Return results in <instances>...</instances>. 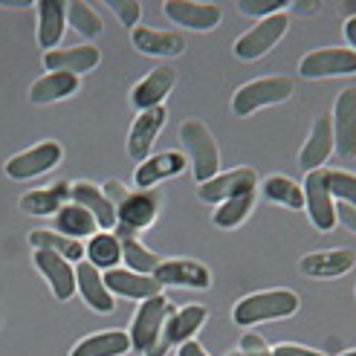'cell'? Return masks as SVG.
Masks as SVG:
<instances>
[{
	"label": "cell",
	"instance_id": "e575fe53",
	"mask_svg": "<svg viewBox=\"0 0 356 356\" xmlns=\"http://www.w3.org/2000/svg\"><path fill=\"white\" fill-rule=\"evenodd\" d=\"M67 17H70V26H73L79 35H84V38H99L102 29H104L102 17L93 12V6H87L84 0H70Z\"/></svg>",
	"mask_w": 356,
	"mask_h": 356
},
{
	"label": "cell",
	"instance_id": "4fadbf2b",
	"mask_svg": "<svg viewBox=\"0 0 356 356\" xmlns=\"http://www.w3.org/2000/svg\"><path fill=\"white\" fill-rule=\"evenodd\" d=\"M35 266L47 278L52 296L58 301H70V296L76 293V266L56 252H44V249H35Z\"/></svg>",
	"mask_w": 356,
	"mask_h": 356
},
{
	"label": "cell",
	"instance_id": "52a82bcc",
	"mask_svg": "<svg viewBox=\"0 0 356 356\" xmlns=\"http://www.w3.org/2000/svg\"><path fill=\"white\" fill-rule=\"evenodd\" d=\"M298 73L305 79H336L356 73V52L350 47H325L307 52L298 64Z\"/></svg>",
	"mask_w": 356,
	"mask_h": 356
},
{
	"label": "cell",
	"instance_id": "4316f807",
	"mask_svg": "<svg viewBox=\"0 0 356 356\" xmlns=\"http://www.w3.org/2000/svg\"><path fill=\"white\" fill-rule=\"evenodd\" d=\"M116 238H119V243H122V261L128 264L131 273H136V275H154V273H156V266L163 264V261H159V255H154L148 246H142V243L134 238L131 229L116 226Z\"/></svg>",
	"mask_w": 356,
	"mask_h": 356
},
{
	"label": "cell",
	"instance_id": "7a4b0ae2",
	"mask_svg": "<svg viewBox=\"0 0 356 356\" xmlns=\"http://www.w3.org/2000/svg\"><path fill=\"white\" fill-rule=\"evenodd\" d=\"M298 310V296L293 290H264L252 293L238 301L235 322L243 327H252L261 322H275V318H287Z\"/></svg>",
	"mask_w": 356,
	"mask_h": 356
},
{
	"label": "cell",
	"instance_id": "7bdbcfd3",
	"mask_svg": "<svg viewBox=\"0 0 356 356\" xmlns=\"http://www.w3.org/2000/svg\"><path fill=\"white\" fill-rule=\"evenodd\" d=\"M180 356H209V353H206V350H203V348H200L197 342H194V339H191V342L180 345Z\"/></svg>",
	"mask_w": 356,
	"mask_h": 356
},
{
	"label": "cell",
	"instance_id": "9a60e30c",
	"mask_svg": "<svg viewBox=\"0 0 356 356\" xmlns=\"http://www.w3.org/2000/svg\"><path fill=\"white\" fill-rule=\"evenodd\" d=\"M165 124V108H154V111H145L139 113L136 122L131 124V134H128V154L131 159H136V163H145L154 142L159 136V131H163Z\"/></svg>",
	"mask_w": 356,
	"mask_h": 356
},
{
	"label": "cell",
	"instance_id": "3957f363",
	"mask_svg": "<svg viewBox=\"0 0 356 356\" xmlns=\"http://www.w3.org/2000/svg\"><path fill=\"white\" fill-rule=\"evenodd\" d=\"M180 139L188 151L191 159V168H194V180L206 183L211 177H218L220 171V151H218V142L211 136V131L206 128L203 122H183L180 128Z\"/></svg>",
	"mask_w": 356,
	"mask_h": 356
},
{
	"label": "cell",
	"instance_id": "d6a6232c",
	"mask_svg": "<svg viewBox=\"0 0 356 356\" xmlns=\"http://www.w3.org/2000/svg\"><path fill=\"white\" fill-rule=\"evenodd\" d=\"M84 252L96 270H116V264L122 261V243L116 235L102 232V235H93V241L87 243Z\"/></svg>",
	"mask_w": 356,
	"mask_h": 356
},
{
	"label": "cell",
	"instance_id": "8fae6325",
	"mask_svg": "<svg viewBox=\"0 0 356 356\" xmlns=\"http://www.w3.org/2000/svg\"><path fill=\"white\" fill-rule=\"evenodd\" d=\"M255 186H258V177L252 168H232L226 174H218L211 180L200 183L197 194L203 203H226L232 197H241V194H255Z\"/></svg>",
	"mask_w": 356,
	"mask_h": 356
},
{
	"label": "cell",
	"instance_id": "60d3db41",
	"mask_svg": "<svg viewBox=\"0 0 356 356\" xmlns=\"http://www.w3.org/2000/svg\"><path fill=\"white\" fill-rule=\"evenodd\" d=\"M336 220H339L345 229H350V232H356V206L336 203Z\"/></svg>",
	"mask_w": 356,
	"mask_h": 356
},
{
	"label": "cell",
	"instance_id": "5b68a950",
	"mask_svg": "<svg viewBox=\"0 0 356 356\" xmlns=\"http://www.w3.org/2000/svg\"><path fill=\"white\" fill-rule=\"evenodd\" d=\"M287 26H290V17L278 12V15H270L264 17V21H258L249 32H243L241 38L235 41V56L241 61H255L261 56H266L284 35H287Z\"/></svg>",
	"mask_w": 356,
	"mask_h": 356
},
{
	"label": "cell",
	"instance_id": "603a6c76",
	"mask_svg": "<svg viewBox=\"0 0 356 356\" xmlns=\"http://www.w3.org/2000/svg\"><path fill=\"white\" fill-rule=\"evenodd\" d=\"M330 154H333V124H330V116H318L313 122V131L305 142V148H301V165L307 171L325 168Z\"/></svg>",
	"mask_w": 356,
	"mask_h": 356
},
{
	"label": "cell",
	"instance_id": "b9f144b4",
	"mask_svg": "<svg viewBox=\"0 0 356 356\" xmlns=\"http://www.w3.org/2000/svg\"><path fill=\"white\" fill-rule=\"evenodd\" d=\"M273 356H325V353L301 348V345H278V348H273Z\"/></svg>",
	"mask_w": 356,
	"mask_h": 356
},
{
	"label": "cell",
	"instance_id": "d4e9b609",
	"mask_svg": "<svg viewBox=\"0 0 356 356\" xmlns=\"http://www.w3.org/2000/svg\"><path fill=\"white\" fill-rule=\"evenodd\" d=\"M67 29V3L61 0H41L38 3V44L52 52Z\"/></svg>",
	"mask_w": 356,
	"mask_h": 356
},
{
	"label": "cell",
	"instance_id": "d6986e66",
	"mask_svg": "<svg viewBox=\"0 0 356 356\" xmlns=\"http://www.w3.org/2000/svg\"><path fill=\"white\" fill-rule=\"evenodd\" d=\"M353 252L350 249H327V252H310L301 258V273L307 278H339L353 270Z\"/></svg>",
	"mask_w": 356,
	"mask_h": 356
},
{
	"label": "cell",
	"instance_id": "8992f818",
	"mask_svg": "<svg viewBox=\"0 0 356 356\" xmlns=\"http://www.w3.org/2000/svg\"><path fill=\"white\" fill-rule=\"evenodd\" d=\"M327 174H330L327 168L307 171V180L301 186V191H305V209H307V215L318 232H330L336 226V203H333V194H330Z\"/></svg>",
	"mask_w": 356,
	"mask_h": 356
},
{
	"label": "cell",
	"instance_id": "9c48e42d",
	"mask_svg": "<svg viewBox=\"0 0 356 356\" xmlns=\"http://www.w3.org/2000/svg\"><path fill=\"white\" fill-rule=\"evenodd\" d=\"M333 151L336 156L348 163V159L356 156V87H348V90L339 93L333 104Z\"/></svg>",
	"mask_w": 356,
	"mask_h": 356
},
{
	"label": "cell",
	"instance_id": "f35d334b",
	"mask_svg": "<svg viewBox=\"0 0 356 356\" xmlns=\"http://www.w3.org/2000/svg\"><path fill=\"white\" fill-rule=\"evenodd\" d=\"M108 6L119 15V21L122 26H128V29H136L139 24V17H142V6L136 3V0H108Z\"/></svg>",
	"mask_w": 356,
	"mask_h": 356
},
{
	"label": "cell",
	"instance_id": "f6af8a7d",
	"mask_svg": "<svg viewBox=\"0 0 356 356\" xmlns=\"http://www.w3.org/2000/svg\"><path fill=\"white\" fill-rule=\"evenodd\" d=\"M293 9H296V12H316L318 3H293Z\"/></svg>",
	"mask_w": 356,
	"mask_h": 356
},
{
	"label": "cell",
	"instance_id": "d590c367",
	"mask_svg": "<svg viewBox=\"0 0 356 356\" xmlns=\"http://www.w3.org/2000/svg\"><path fill=\"white\" fill-rule=\"evenodd\" d=\"M255 209V194H241V197H232V200H226L215 209V226L220 229H235L241 226L246 218H249V211Z\"/></svg>",
	"mask_w": 356,
	"mask_h": 356
},
{
	"label": "cell",
	"instance_id": "6da1fadb",
	"mask_svg": "<svg viewBox=\"0 0 356 356\" xmlns=\"http://www.w3.org/2000/svg\"><path fill=\"white\" fill-rule=\"evenodd\" d=\"M104 197H108L116 209V226L131 229V232H139V229H148L156 220L159 211V194L156 191H124L122 183L111 180L104 183Z\"/></svg>",
	"mask_w": 356,
	"mask_h": 356
},
{
	"label": "cell",
	"instance_id": "ba28073f",
	"mask_svg": "<svg viewBox=\"0 0 356 356\" xmlns=\"http://www.w3.org/2000/svg\"><path fill=\"white\" fill-rule=\"evenodd\" d=\"M168 298L159 293L154 298H145L139 305V313L134 318V325H131V348L136 350H151L156 342H159V336H163V325H165V318H168Z\"/></svg>",
	"mask_w": 356,
	"mask_h": 356
},
{
	"label": "cell",
	"instance_id": "bcb514c9",
	"mask_svg": "<svg viewBox=\"0 0 356 356\" xmlns=\"http://www.w3.org/2000/svg\"><path fill=\"white\" fill-rule=\"evenodd\" d=\"M342 356H356V350H348V353H342Z\"/></svg>",
	"mask_w": 356,
	"mask_h": 356
},
{
	"label": "cell",
	"instance_id": "f546056e",
	"mask_svg": "<svg viewBox=\"0 0 356 356\" xmlns=\"http://www.w3.org/2000/svg\"><path fill=\"white\" fill-rule=\"evenodd\" d=\"M79 90V76L70 73H47L44 79H38L32 84L29 99L35 104H49V102H61L67 96H73Z\"/></svg>",
	"mask_w": 356,
	"mask_h": 356
},
{
	"label": "cell",
	"instance_id": "cb8c5ba5",
	"mask_svg": "<svg viewBox=\"0 0 356 356\" xmlns=\"http://www.w3.org/2000/svg\"><path fill=\"white\" fill-rule=\"evenodd\" d=\"M76 287H79V293L84 296V301L96 313H111L113 310V296H111L108 287H104L102 273L96 270L90 261H81L76 266Z\"/></svg>",
	"mask_w": 356,
	"mask_h": 356
},
{
	"label": "cell",
	"instance_id": "1f68e13d",
	"mask_svg": "<svg viewBox=\"0 0 356 356\" xmlns=\"http://www.w3.org/2000/svg\"><path fill=\"white\" fill-rule=\"evenodd\" d=\"M29 243H32L35 249H44V252H56V255L67 258L70 264L79 261V258L84 255L81 241H73V238L58 235V232H47V229H32Z\"/></svg>",
	"mask_w": 356,
	"mask_h": 356
},
{
	"label": "cell",
	"instance_id": "ab89813d",
	"mask_svg": "<svg viewBox=\"0 0 356 356\" xmlns=\"http://www.w3.org/2000/svg\"><path fill=\"white\" fill-rule=\"evenodd\" d=\"M232 356H273V350L266 348V342L255 333H246L241 339V350L232 353Z\"/></svg>",
	"mask_w": 356,
	"mask_h": 356
},
{
	"label": "cell",
	"instance_id": "484cf974",
	"mask_svg": "<svg viewBox=\"0 0 356 356\" xmlns=\"http://www.w3.org/2000/svg\"><path fill=\"white\" fill-rule=\"evenodd\" d=\"M70 200L90 211L102 229H116V209H113V203L104 197L99 188H93L90 183H73V186H70Z\"/></svg>",
	"mask_w": 356,
	"mask_h": 356
},
{
	"label": "cell",
	"instance_id": "2e32d148",
	"mask_svg": "<svg viewBox=\"0 0 356 356\" xmlns=\"http://www.w3.org/2000/svg\"><path fill=\"white\" fill-rule=\"evenodd\" d=\"M156 284L163 287V284H168V287H191V290H206L211 284V275L203 264L197 261H163L156 266L154 273Z\"/></svg>",
	"mask_w": 356,
	"mask_h": 356
},
{
	"label": "cell",
	"instance_id": "8d00e7d4",
	"mask_svg": "<svg viewBox=\"0 0 356 356\" xmlns=\"http://www.w3.org/2000/svg\"><path fill=\"white\" fill-rule=\"evenodd\" d=\"M327 183H330V194L333 200L356 206V174L348 171H330L327 174Z\"/></svg>",
	"mask_w": 356,
	"mask_h": 356
},
{
	"label": "cell",
	"instance_id": "30bf717a",
	"mask_svg": "<svg viewBox=\"0 0 356 356\" xmlns=\"http://www.w3.org/2000/svg\"><path fill=\"white\" fill-rule=\"evenodd\" d=\"M64 156V148L58 142H41V145H35L24 154H15L9 163H6V177L12 180H32V177H41L47 171H52Z\"/></svg>",
	"mask_w": 356,
	"mask_h": 356
},
{
	"label": "cell",
	"instance_id": "f1b7e54d",
	"mask_svg": "<svg viewBox=\"0 0 356 356\" xmlns=\"http://www.w3.org/2000/svg\"><path fill=\"white\" fill-rule=\"evenodd\" d=\"M70 203V186L67 183H56L52 188H41V191H29L21 197V209L26 215H58V211Z\"/></svg>",
	"mask_w": 356,
	"mask_h": 356
},
{
	"label": "cell",
	"instance_id": "74e56055",
	"mask_svg": "<svg viewBox=\"0 0 356 356\" xmlns=\"http://www.w3.org/2000/svg\"><path fill=\"white\" fill-rule=\"evenodd\" d=\"M238 9L249 17H270V15H278L287 9V0H238Z\"/></svg>",
	"mask_w": 356,
	"mask_h": 356
},
{
	"label": "cell",
	"instance_id": "44dd1931",
	"mask_svg": "<svg viewBox=\"0 0 356 356\" xmlns=\"http://www.w3.org/2000/svg\"><path fill=\"white\" fill-rule=\"evenodd\" d=\"M183 168H186V156L177 154V151H165V154L148 156L145 163H139V168L134 174V183L139 186V191H148L151 186L168 180V177H177Z\"/></svg>",
	"mask_w": 356,
	"mask_h": 356
},
{
	"label": "cell",
	"instance_id": "277c9868",
	"mask_svg": "<svg viewBox=\"0 0 356 356\" xmlns=\"http://www.w3.org/2000/svg\"><path fill=\"white\" fill-rule=\"evenodd\" d=\"M293 96V81L284 76H273V79H255L243 84L232 99V111L238 116H252L261 108H270V104L287 102Z\"/></svg>",
	"mask_w": 356,
	"mask_h": 356
},
{
	"label": "cell",
	"instance_id": "7c38bea8",
	"mask_svg": "<svg viewBox=\"0 0 356 356\" xmlns=\"http://www.w3.org/2000/svg\"><path fill=\"white\" fill-rule=\"evenodd\" d=\"M163 12L168 15V21L180 24L186 29H194V32L215 29L223 17V9L218 3H197V0H168Z\"/></svg>",
	"mask_w": 356,
	"mask_h": 356
},
{
	"label": "cell",
	"instance_id": "ac0fdd59",
	"mask_svg": "<svg viewBox=\"0 0 356 356\" xmlns=\"http://www.w3.org/2000/svg\"><path fill=\"white\" fill-rule=\"evenodd\" d=\"M104 278V287L111 290V296H124V298H139V301H145V298H154L159 296V284L154 275H136L131 270H108L102 275Z\"/></svg>",
	"mask_w": 356,
	"mask_h": 356
},
{
	"label": "cell",
	"instance_id": "7402d4cb",
	"mask_svg": "<svg viewBox=\"0 0 356 356\" xmlns=\"http://www.w3.org/2000/svg\"><path fill=\"white\" fill-rule=\"evenodd\" d=\"M206 322V307L200 305H191V307H183V310H177L171 318H165V333L159 336V345H163L168 350V345H186L191 342V336L200 330V325Z\"/></svg>",
	"mask_w": 356,
	"mask_h": 356
},
{
	"label": "cell",
	"instance_id": "ffe728a7",
	"mask_svg": "<svg viewBox=\"0 0 356 356\" xmlns=\"http://www.w3.org/2000/svg\"><path fill=\"white\" fill-rule=\"evenodd\" d=\"M131 41H134V47L139 52H145V56H159V58L183 56V49H186L183 35L163 32V29H148V26L131 29Z\"/></svg>",
	"mask_w": 356,
	"mask_h": 356
},
{
	"label": "cell",
	"instance_id": "ee69618b",
	"mask_svg": "<svg viewBox=\"0 0 356 356\" xmlns=\"http://www.w3.org/2000/svg\"><path fill=\"white\" fill-rule=\"evenodd\" d=\"M345 38H348L350 49L356 52V15H353V17H348V24H345Z\"/></svg>",
	"mask_w": 356,
	"mask_h": 356
},
{
	"label": "cell",
	"instance_id": "83f0119b",
	"mask_svg": "<svg viewBox=\"0 0 356 356\" xmlns=\"http://www.w3.org/2000/svg\"><path fill=\"white\" fill-rule=\"evenodd\" d=\"M128 350H131V336L122 330H108L81 339L70 356H124Z\"/></svg>",
	"mask_w": 356,
	"mask_h": 356
},
{
	"label": "cell",
	"instance_id": "836d02e7",
	"mask_svg": "<svg viewBox=\"0 0 356 356\" xmlns=\"http://www.w3.org/2000/svg\"><path fill=\"white\" fill-rule=\"evenodd\" d=\"M264 194L273 203H281V206H287V209H305V191H301V186L293 183L290 177L273 174L270 180L264 183Z\"/></svg>",
	"mask_w": 356,
	"mask_h": 356
},
{
	"label": "cell",
	"instance_id": "4dcf8cb0",
	"mask_svg": "<svg viewBox=\"0 0 356 356\" xmlns=\"http://www.w3.org/2000/svg\"><path fill=\"white\" fill-rule=\"evenodd\" d=\"M96 226H99V223H96V218L90 215V211L70 200V203L58 211V215H56V229H52V232L67 235V238H73V241H81V238H87V235H93Z\"/></svg>",
	"mask_w": 356,
	"mask_h": 356
},
{
	"label": "cell",
	"instance_id": "e0dca14e",
	"mask_svg": "<svg viewBox=\"0 0 356 356\" xmlns=\"http://www.w3.org/2000/svg\"><path fill=\"white\" fill-rule=\"evenodd\" d=\"M99 49L96 47H64V49H52L44 56V64L52 70V73H70V76H81V73H90V70L99 64Z\"/></svg>",
	"mask_w": 356,
	"mask_h": 356
},
{
	"label": "cell",
	"instance_id": "5bb4252c",
	"mask_svg": "<svg viewBox=\"0 0 356 356\" xmlns=\"http://www.w3.org/2000/svg\"><path fill=\"white\" fill-rule=\"evenodd\" d=\"M174 81H177V73H174L171 67H156V70H151V73L134 87V93H131L134 108H136L139 113L154 111V108H163V102H165V96L171 93Z\"/></svg>",
	"mask_w": 356,
	"mask_h": 356
}]
</instances>
